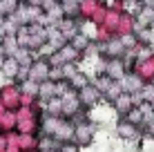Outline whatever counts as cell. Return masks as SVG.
Segmentation results:
<instances>
[{"label": "cell", "mask_w": 154, "mask_h": 152, "mask_svg": "<svg viewBox=\"0 0 154 152\" xmlns=\"http://www.w3.org/2000/svg\"><path fill=\"white\" fill-rule=\"evenodd\" d=\"M152 107H154V101H152Z\"/></svg>", "instance_id": "obj_5"}, {"label": "cell", "mask_w": 154, "mask_h": 152, "mask_svg": "<svg viewBox=\"0 0 154 152\" xmlns=\"http://www.w3.org/2000/svg\"><path fill=\"white\" fill-rule=\"evenodd\" d=\"M134 132H136V130H134V123H130V121H127V123H121V125H119V134H121L123 139H130V137H134Z\"/></svg>", "instance_id": "obj_3"}, {"label": "cell", "mask_w": 154, "mask_h": 152, "mask_svg": "<svg viewBox=\"0 0 154 152\" xmlns=\"http://www.w3.org/2000/svg\"><path fill=\"white\" fill-rule=\"evenodd\" d=\"M98 96H100V90L96 85H87V87L81 90V101L85 103V105H94V103L98 101Z\"/></svg>", "instance_id": "obj_1"}, {"label": "cell", "mask_w": 154, "mask_h": 152, "mask_svg": "<svg viewBox=\"0 0 154 152\" xmlns=\"http://www.w3.org/2000/svg\"><path fill=\"white\" fill-rule=\"evenodd\" d=\"M47 76H49V65L47 63H34L29 67V78H34V81H42Z\"/></svg>", "instance_id": "obj_2"}, {"label": "cell", "mask_w": 154, "mask_h": 152, "mask_svg": "<svg viewBox=\"0 0 154 152\" xmlns=\"http://www.w3.org/2000/svg\"><path fill=\"white\" fill-rule=\"evenodd\" d=\"M72 45L76 47L78 51H81V49H85V47L89 45V38H87V36H85V34H76V36H74V38H72Z\"/></svg>", "instance_id": "obj_4"}]
</instances>
